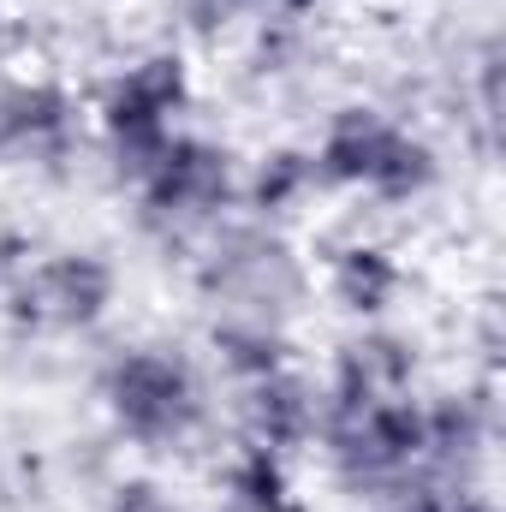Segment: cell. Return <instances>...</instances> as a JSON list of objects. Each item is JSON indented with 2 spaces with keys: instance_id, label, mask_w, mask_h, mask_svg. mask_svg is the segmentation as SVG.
Here are the masks:
<instances>
[{
  "instance_id": "cell-1",
  "label": "cell",
  "mask_w": 506,
  "mask_h": 512,
  "mask_svg": "<svg viewBox=\"0 0 506 512\" xmlns=\"http://www.w3.org/2000/svg\"><path fill=\"white\" fill-rule=\"evenodd\" d=\"M316 197H364L376 209H411L441 185V149L376 102H346L310 143Z\"/></svg>"
},
{
  "instance_id": "cell-2",
  "label": "cell",
  "mask_w": 506,
  "mask_h": 512,
  "mask_svg": "<svg viewBox=\"0 0 506 512\" xmlns=\"http://www.w3.org/2000/svg\"><path fill=\"white\" fill-rule=\"evenodd\" d=\"M96 399H102L114 435L131 441L137 453H155V459L191 453L215 423V399H209L197 358L185 346H167V340L120 346L96 376Z\"/></svg>"
},
{
  "instance_id": "cell-3",
  "label": "cell",
  "mask_w": 506,
  "mask_h": 512,
  "mask_svg": "<svg viewBox=\"0 0 506 512\" xmlns=\"http://www.w3.org/2000/svg\"><path fill=\"white\" fill-rule=\"evenodd\" d=\"M191 102H197V78H191V60L179 48H143V54H131L126 66L96 90V102H90V137H96L102 167H108V179L120 191H131L161 161V149L173 143V131H185Z\"/></svg>"
},
{
  "instance_id": "cell-4",
  "label": "cell",
  "mask_w": 506,
  "mask_h": 512,
  "mask_svg": "<svg viewBox=\"0 0 506 512\" xmlns=\"http://www.w3.org/2000/svg\"><path fill=\"white\" fill-rule=\"evenodd\" d=\"M239 185H245V167H239L233 143L185 126V131H173L161 161L131 185L126 197L137 209V227L155 245L197 251L221 221L239 215Z\"/></svg>"
},
{
  "instance_id": "cell-5",
  "label": "cell",
  "mask_w": 506,
  "mask_h": 512,
  "mask_svg": "<svg viewBox=\"0 0 506 512\" xmlns=\"http://www.w3.org/2000/svg\"><path fill=\"white\" fill-rule=\"evenodd\" d=\"M197 292L221 310V316H245V322H274L286 328V316L310 298L316 274L310 262L286 245L280 227H262L251 215L221 221L197 251H191Z\"/></svg>"
},
{
  "instance_id": "cell-6",
  "label": "cell",
  "mask_w": 506,
  "mask_h": 512,
  "mask_svg": "<svg viewBox=\"0 0 506 512\" xmlns=\"http://www.w3.org/2000/svg\"><path fill=\"white\" fill-rule=\"evenodd\" d=\"M120 268L102 251H48L30 256L0 286V322L18 340H72L114 316Z\"/></svg>"
},
{
  "instance_id": "cell-7",
  "label": "cell",
  "mask_w": 506,
  "mask_h": 512,
  "mask_svg": "<svg viewBox=\"0 0 506 512\" xmlns=\"http://www.w3.org/2000/svg\"><path fill=\"white\" fill-rule=\"evenodd\" d=\"M84 143H90V108L72 84L48 72L0 78V167L72 173Z\"/></svg>"
},
{
  "instance_id": "cell-8",
  "label": "cell",
  "mask_w": 506,
  "mask_h": 512,
  "mask_svg": "<svg viewBox=\"0 0 506 512\" xmlns=\"http://www.w3.org/2000/svg\"><path fill=\"white\" fill-rule=\"evenodd\" d=\"M316 417H322V387H316V376L304 364H286V370H268L256 382L233 387V429H239V441L268 447L280 459L316 447Z\"/></svg>"
},
{
  "instance_id": "cell-9",
  "label": "cell",
  "mask_w": 506,
  "mask_h": 512,
  "mask_svg": "<svg viewBox=\"0 0 506 512\" xmlns=\"http://www.w3.org/2000/svg\"><path fill=\"white\" fill-rule=\"evenodd\" d=\"M328 405H364V399H393L423 387V358L417 340L387 328V322H358V334H346L328 358V370L316 376Z\"/></svg>"
},
{
  "instance_id": "cell-10",
  "label": "cell",
  "mask_w": 506,
  "mask_h": 512,
  "mask_svg": "<svg viewBox=\"0 0 506 512\" xmlns=\"http://www.w3.org/2000/svg\"><path fill=\"white\" fill-rule=\"evenodd\" d=\"M322 286L352 322H387L405 292V262L376 239H346L322 256Z\"/></svg>"
},
{
  "instance_id": "cell-11",
  "label": "cell",
  "mask_w": 506,
  "mask_h": 512,
  "mask_svg": "<svg viewBox=\"0 0 506 512\" xmlns=\"http://www.w3.org/2000/svg\"><path fill=\"white\" fill-rule=\"evenodd\" d=\"M310 197H316L310 149L280 143V149H262L251 167H245V185H239V215H251V221H262V227H280V221H286V215H298Z\"/></svg>"
},
{
  "instance_id": "cell-12",
  "label": "cell",
  "mask_w": 506,
  "mask_h": 512,
  "mask_svg": "<svg viewBox=\"0 0 506 512\" xmlns=\"http://www.w3.org/2000/svg\"><path fill=\"white\" fill-rule=\"evenodd\" d=\"M221 495H227V512H310L292 483V459L251 441H233L221 465Z\"/></svg>"
},
{
  "instance_id": "cell-13",
  "label": "cell",
  "mask_w": 506,
  "mask_h": 512,
  "mask_svg": "<svg viewBox=\"0 0 506 512\" xmlns=\"http://www.w3.org/2000/svg\"><path fill=\"white\" fill-rule=\"evenodd\" d=\"M209 364L227 376V387H239V382L268 376V370L298 364V346H292V334H286V328H274V322L215 316V328H209Z\"/></svg>"
},
{
  "instance_id": "cell-14",
  "label": "cell",
  "mask_w": 506,
  "mask_h": 512,
  "mask_svg": "<svg viewBox=\"0 0 506 512\" xmlns=\"http://www.w3.org/2000/svg\"><path fill=\"white\" fill-rule=\"evenodd\" d=\"M268 18V0H179V24L197 42H233Z\"/></svg>"
},
{
  "instance_id": "cell-15",
  "label": "cell",
  "mask_w": 506,
  "mask_h": 512,
  "mask_svg": "<svg viewBox=\"0 0 506 512\" xmlns=\"http://www.w3.org/2000/svg\"><path fill=\"white\" fill-rule=\"evenodd\" d=\"M108 512H185L161 483H149V477H126L114 495H108Z\"/></svg>"
},
{
  "instance_id": "cell-16",
  "label": "cell",
  "mask_w": 506,
  "mask_h": 512,
  "mask_svg": "<svg viewBox=\"0 0 506 512\" xmlns=\"http://www.w3.org/2000/svg\"><path fill=\"white\" fill-rule=\"evenodd\" d=\"M30 256H36V251H30V239H24L18 227H0V286H6V280H12Z\"/></svg>"
},
{
  "instance_id": "cell-17",
  "label": "cell",
  "mask_w": 506,
  "mask_h": 512,
  "mask_svg": "<svg viewBox=\"0 0 506 512\" xmlns=\"http://www.w3.org/2000/svg\"><path fill=\"white\" fill-rule=\"evenodd\" d=\"M6 60H12V18H6V0H0V72H6Z\"/></svg>"
}]
</instances>
